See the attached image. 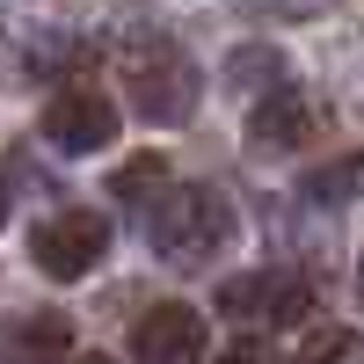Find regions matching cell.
<instances>
[{
	"label": "cell",
	"instance_id": "1",
	"mask_svg": "<svg viewBox=\"0 0 364 364\" xmlns=\"http://www.w3.org/2000/svg\"><path fill=\"white\" fill-rule=\"evenodd\" d=\"M109 66H117V80H124V95H132V109L146 124H190L197 117V95H204L197 58L182 51L161 22L124 15L109 29Z\"/></svg>",
	"mask_w": 364,
	"mask_h": 364
},
{
	"label": "cell",
	"instance_id": "2",
	"mask_svg": "<svg viewBox=\"0 0 364 364\" xmlns=\"http://www.w3.org/2000/svg\"><path fill=\"white\" fill-rule=\"evenodd\" d=\"M226 240H233V204L204 182H182L146 211V248L168 269H204L211 255H226Z\"/></svg>",
	"mask_w": 364,
	"mask_h": 364
},
{
	"label": "cell",
	"instance_id": "3",
	"mask_svg": "<svg viewBox=\"0 0 364 364\" xmlns=\"http://www.w3.org/2000/svg\"><path fill=\"white\" fill-rule=\"evenodd\" d=\"M219 314L226 321H255V328H291L314 314V277L306 269H248V277L219 284Z\"/></svg>",
	"mask_w": 364,
	"mask_h": 364
},
{
	"label": "cell",
	"instance_id": "4",
	"mask_svg": "<svg viewBox=\"0 0 364 364\" xmlns=\"http://www.w3.org/2000/svg\"><path fill=\"white\" fill-rule=\"evenodd\" d=\"M102 255H109V219H95V211H51V219L29 233V262H37L44 277H58V284L87 277Z\"/></svg>",
	"mask_w": 364,
	"mask_h": 364
},
{
	"label": "cell",
	"instance_id": "5",
	"mask_svg": "<svg viewBox=\"0 0 364 364\" xmlns=\"http://www.w3.org/2000/svg\"><path fill=\"white\" fill-rule=\"evenodd\" d=\"M328 124V109L314 102V87L299 80H269V95L248 109V146L255 154H299V146H314Z\"/></svg>",
	"mask_w": 364,
	"mask_h": 364
},
{
	"label": "cell",
	"instance_id": "6",
	"mask_svg": "<svg viewBox=\"0 0 364 364\" xmlns=\"http://www.w3.org/2000/svg\"><path fill=\"white\" fill-rule=\"evenodd\" d=\"M44 139L58 146V154H102V146L117 139V102L95 80H66L44 102Z\"/></svg>",
	"mask_w": 364,
	"mask_h": 364
},
{
	"label": "cell",
	"instance_id": "7",
	"mask_svg": "<svg viewBox=\"0 0 364 364\" xmlns=\"http://www.w3.org/2000/svg\"><path fill=\"white\" fill-rule=\"evenodd\" d=\"M211 350V328H204V314L197 306H154V314H139V328H132V357H168V364H197Z\"/></svg>",
	"mask_w": 364,
	"mask_h": 364
},
{
	"label": "cell",
	"instance_id": "8",
	"mask_svg": "<svg viewBox=\"0 0 364 364\" xmlns=\"http://www.w3.org/2000/svg\"><path fill=\"white\" fill-rule=\"evenodd\" d=\"M314 204H357L364 197V154H336V161H321L306 182H299Z\"/></svg>",
	"mask_w": 364,
	"mask_h": 364
},
{
	"label": "cell",
	"instance_id": "9",
	"mask_svg": "<svg viewBox=\"0 0 364 364\" xmlns=\"http://www.w3.org/2000/svg\"><path fill=\"white\" fill-rule=\"evenodd\" d=\"M226 80L240 87V95H255V87L284 80V58H277V51H233V58H226Z\"/></svg>",
	"mask_w": 364,
	"mask_h": 364
},
{
	"label": "cell",
	"instance_id": "10",
	"mask_svg": "<svg viewBox=\"0 0 364 364\" xmlns=\"http://www.w3.org/2000/svg\"><path fill=\"white\" fill-rule=\"evenodd\" d=\"M240 15H255V22H314L328 0H233Z\"/></svg>",
	"mask_w": 364,
	"mask_h": 364
},
{
	"label": "cell",
	"instance_id": "11",
	"mask_svg": "<svg viewBox=\"0 0 364 364\" xmlns=\"http://www.w3.org/2000/svg\"><path fill=\"white\" fill-rule=\"evenodd\" d=\"M66 343H73L66 321H29V328H15V336H8L15 357H29V350H66Z\"/></svg>",
	"mask_w": 364,
	"mask_h": 364
},
{
	"label": "cell",
	"instance_id": "12",
	"mask_svg": "<svg viewBox=\"0 0 364 364\" xmlns=\"http://www.w3.org/2000/svg\"><path fill=\"white\" fill-rule=\"evenodd\" d=\"M299 357H364V336H350V328H321V336H306L299 343Z\"/></svg>",
	"mask_w": 364,
	"mask_h": 364
},
{
	"label": "cell",
	"instance_id": "13",
	"mask_svg": "<svg viewBox=\"0 0 364 364\" xmlns=\"http://www.w3.org/2000/svg\"><path fill=\"white\" fill-rule=\"evenodd\" d=\"M139 190H161V161H154V154H146V161H132L124 175L109 182V197H124V204H139Z\"/></svg>",
	"mask_w": 364,
	"mask_h": 364
},
{
	"label": "cell",
	"instance_id": "14",
	"mask_svg": "<svg viewBox=\"0 0 364 364\" xmlns=\"http://www.w3.org/2000/svg\"><path fill=\"white\" fill-rule=\"evenodd\" d=\"M357 299H364V255H357Z\"/></svg>",
	"mask_w": 364,
	"mask_h": 364
},
{
	"label": "cell",
	"instance_id": "15",
	"mask_svg": "<svg viewBox=\"0 0 364 364\" xmlns=\"http://www.w3.org/2000/svg\"><path fill=\"white\" fill-rule=\"evenodd\" d=\"M0 219H8V190H0Z\"/></svg>",
	"mask_w": 364,
	"mask_h": 364
}]
</instances>
